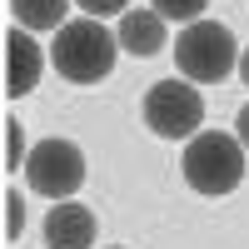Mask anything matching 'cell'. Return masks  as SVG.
Masks as SVG:
<instances>
[{"label":"cell","mask_w":249,"mask_h":249,"mask_svg":"<svg viewBox=\"0 0 249 249\" xmlns=\"http://www.w3.org/2000/svg\"><path fill=\"white\" fill-rule=\"evenodd\" d=\"M115 50H120V35H110L95 15H85V20H65L60 25L50 60H55V70L65 80L95 85V80H105L115 70Z\"/></svg>","instance_id":"6da1fadb"},{"label":"cell","mask_w":249,"mask_h":249,"mask_svg":"<svg viewBox=\"0 0 249 249\" xmlns=\"http://www.w3.org/2000/svg\"><path fill=\"white\" fill-rule=\"evenodd\" d=\"M184 179H190L199 195H230L244 179V144H239V135L199 130L190 140V150H184Z\"/></svg>","instance_id":"7a4b0ae2"},{"label":"cell","mask_w":249,"mask_h":249,"mask_svg":"<svg viewBox=\"0 0 249 249\" xmlns=\"http://www.w3.org/2000/svg\"><path fill=\"white\" fill-rule=\"evenodd\" d=\"M175 60H179V75L199 80V85H214V80H224L239 65L234 60V35L224 30L219 20H190V25L179 30Z\"/></svg>","instance_id":"3957f363"},{"label":"cell","mask_w":249,"mask_h":249,"mask_svg":"<svg viewBox=\"0 0 249 249\" xmlns=\"http://www.w3.org/2000/svg\"><path fill=\"white\" fill-rule=\"evenodd\" d=\"M144 124L160 140H195L204 124V100L195 85H179V80H160L144 95Z\"/></svg>","instance_id":"277c9868"},{"label":"cell","mask_w":249,"mask_h":249,"mask_svg":"<svg viewBox=\"0 0 249 249\" xmlns=\"http://www.w3.org/2000/svg\"><path fill=\"white\" fill-rule=\"evenodd\" d=\"M25 179L35 195L45 199H70L80 184H85V155L70 140H40L25 155Z\"/></svg>","instance_id":"5b68a950"},{"label":"cell","mask_w":249,"mask_h":249,"mask_svg":"<svg viewBox=\"0 0 249 249\" xmlns=\"http://www.w3.org/2000/svg\"><path fill=\"white\" fill-rule=\"evenodd\" d=\"M45 244L50 249H90L95 244V214L85 204H55L45 214Z\"/></svg>","instance_id":"8992f818"},{"label":"cell","mask_w":249,"mask_h":249,"mask_svg":"<svg viewBox=\"0 0 249 249\" xmlns=\"http://www.w3.org/2000/svg\"><path fill=\"white\" fill-rule=\"evenodd\" d=\"M40 80V45L30 40V30H10L5 35V95H30Z\"/></svg>","instance_id":"52a82bcc"},{"label":"cell","mask_w":249,"mask_h":249,"mask_svg":"<svg viewBox=\"0 0 249 249\" xmlns=\"http://www.w3.org/2000/svg\"><path fill=\"white\" fill-rule=\"evenodd\" d=\"M120 45L140 60L164 50V15L160 10H124L120 15Z\"/></svg>","instance_id":"ba28073f"},{"label":"cell","mask_w":249,"mask_h":249,"mask_svg":"<svg viewBox=\"0 0 249 249\" xmlns=\"http://www.w3.org/2000/svg\"><path fill=\"white\" fill-rule=\"evenodd\" d=\"M70 5H75V0H10L15 20H20L25 30H60Z\"/></svg>","instance_id":"9c48e42d"},{"label":"cell","mask_w":249,"mask_h":249,"mask_svg":"<svg viewBox=\"0 0 249 249\" xmlns=\"http://www.w3.org/2000/svg\"><path fill=\"white\" fill-rule=\"evenodd\" d=\"M150 5H155L164 20H199V10L210 5V0H150Z\"/></svg>","instance_id":"30bf717a"},{"label":"cell","mask_w":249,"mask_h":249,"mask_svg":"<svg viewBox=\"0 0 249 249\" xmlns=\"http://www.w3.org/2000/svg\"><path fill=\"white\" fill-rule=\"evenodd\" d=\"M75 5L85 10V15H95V20H100V15H115V10H124L130 0H75Z\"/></svg>","instance_id":"8fae6325"},{"label":"cell","mask_w":249,"mask_h":249,"mask_svg":"<svg viewBox=\"0 0 249 249\" xmlns=\"http://www.w3.org/2000/svg\"><path fill=\"white\" fill-rule=\"evenodd\" d=\"M234 135H239V144L249 150V105H244V110H239V120H234Z\"/></svg>","instance_id":"7c38bea8"},{"label":"cell","mask_w":249,"mask_h":249,"mask_svg":"<svg viewBox=\"0 0 249 249\" xmlns=\"http://www.w3.org/2000/svg\"><path fill=\"white\" fill-rule=\"evenodd\" d=\"M239 75H244V85H249V50L239 55Z\"/></svg>","instance_id":"4fadbf2b"}]
</instances>
